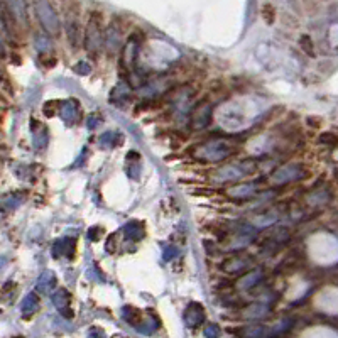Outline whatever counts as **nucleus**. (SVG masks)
<instances>
[{"mask_svg":"<svg viewBox=\"0 0 338 338\" xmlns=\"http://www.w3.org/2000/svg\"><path fill=\"white\" fill-rule=\"evenodd\" d=\"M101 42V34H100V17L96 19V15H92L88 20L87 31H85V46L90 53H95L100 47Z\"/></svg>","mask_w":338,"mask_h":338,"instance_id":"f257e3e1","label":"nucleus"},{"mask_svg":"<svg viewBox=\"0 0 338 338\" xmlns=\"http://www.w3.org/2000/svg\"><path fill=\"white\" fill-rule=\"evenodd\" d=\"M37 15H39L42 25L46 28V31L49 32H58L60 31V22H58V17L55 14V10L51 9L49 4L42 2V4H37Z\"/></svg>","mask_w":338,"mask_h":338,"instance_id":"f03ea898","label":"nucleus"},{"mask_svg":"<svg viewBox=\"0 0 338 338\" xmlns=\"http://www.w3.org/2000/svg\"><path fill=\"white\" fill-rule=\"evenodd\" d=\"M185 320H186L188 326H198V325H201L203 321H205V313H203L201 304H198V303L190 304V306L186 308Z\"/></svg>","mask_w":338,"mask_h":338,"instance_id":"7ed1b4c3","label":"nucleus"},{"mask_svg":"<svg viewBox=\"0 0 338 338\" xmlns=\"http://www.w3.org/2000/svg\"><path fill=\"white\" fill-rule=\"evenodd\" d=\"M53 301H55L56 308L61 311L63 316H66V318H71L73 311H71V308H69V294L64 291V289H60L58 293H55V296H53Z\"/></svg>","mask_w":338,"mask_h":338,"instance_id":"20e7f679","label":"nucleus"},{"mask_svg":"<svg viewBox=\"0 0 338 338\" xmlns=\"http://www.w3.org/2000/svg\"><path fill=\"white\" fill-rule=\"evenodd\" d=\"M239 338H262L266 335V326L255 325V326H244V328L232 330Z\"/></svg>","mask_w":338,"mask_h":338,"instance_id":"39448f33","label":"nucleus"},{"mask_svg":"<svg viewBox=\"0 0 338 338\" xmlns=\"http://www.w3.org/2000/svg\"><path fill=\"white\" fill-rule=\"evenodd\" d=\"M222 269L225 272H230V274H239V272H244L247 269V261L239 259V257H230L222 264Z\"/></svg>","mask_w":338,"mask_h":338,"instance_id":"423d86ee","label":"nucleus"},{"mask_svg":"<svg viewBox=\"0 0 338 338\" xmlns=\"http://www.w3.org/2000/svg\"><path fill=\"white\" fill-rule=\"evenodd\" d=\"M55 282H56L55 274H53L51 271H46L44 274L39 277V281H37V289H39L41 293H47L53 286H55Z\"/></svg>","mask_w":338,"mask_h":338,"instance_id":"0eeeda50","label":"nucleus"},{"mask_svg":"<svg viewBox=\"0 0 338 338\" xmlns=\"http://www.w3.org/2000/svg\"><path fill=\"white\" fill-rule=\"evenodd\" d=\"M37 306H39V298H37L36 294H29V296L22 301V306H20V309H22V313L25 316H29V315H32L37 309Z\"/></svg>","mask_w":338,"mask_h":338,"instance_id":"6e6552de","label":"nucleus"},{"mask_svg":"<svg viewBox=\"0 0 338 338\" xmlns=\"http://www.w3.org/2000/svg\"><path fill=\"white\" fill-rule=\"evenodd\" d=\"M123 232H125V237L127 239H139L142 235V230H141V225L137 222H132L128 223L125 228H123Z\"/></svg>","mask_w":338,"mask_h":338,"instance_id":"1a4fd4ad","label":"nucleus"},{"mask_svg":"<svg viewBox=\"0 0 338 338\" xmlns=\"http://www.w3.org/2000/svg\"><path fill=\"white\" fill-rule=\"evenodd\" d=\"M262 17L267 24H272L274 22V17H276V9L272 7L271 4H266L264 7H262Z\"/></svg>","mask_w":338,"mask_h":338,"instance_id":"9d476101","label":"nucleus"},{"mask_svg":"<svg viewBox=\"0 0 338 338\" xmlns=\"http://www.w3.org/2000/svg\"><path fill=\"white\" fill-rule=\"evenodd\" d=\"M61 114H63V117L66 120H73L74 115H76V109H73L71 103H68V105H64L63 109H61Z\"/></svg>","mask_w":338,"mask_h":338,"instance_id":"9b49d317","label":"nucleus"},{"mask_svg":"<svg viewBox=\"0 0 338 338\" xmlns=\"http://www.w3.org/2000/svg\"><path fill=\"white\" fill-rule=\"evenodd\" d=\"M311 46H313V44H311L309 37H308V36H303V37H301V47L308 53L309 56H313V47H311Z\"/></svg>","mask_w":338,"mask_h":338,"instance_id":"f8f14e48","label":"nucleus"},{"mask_svg":"<svg viewBox=\"0 0 338 338\" xmlns=\"http://www.w3.org/2000/svg\"><path fill=\"white\" fill-rule=\"evenodd\" d=\"M205 335L208 336V338H218L220 336V328L218 326H215V325H210L208 328L205 330Z\"/></svg>","mask_w":338,"mask_h":338,"instance_id":"ddd939ff","label":"nucleus"},{"mask_svg":"<svg viewBox=\"0 0 338 338\" xmlns=\"http://www.w3.org/2000/svg\"><path fill=\"white\" fill-rule=\"evenodd\" d=\"M88 237L92 239V240H98L100 237H101V228H92L90 230V233H88Z\"/></svg>","mask_w":338,"mask_h":338,"instance_id":"4468645a","label":"nucleus"},{"mask_svg":"<svg viewBox=\"0 0 338 338\" xmlns=\"http://www.w3.org/2000/svg\"><path fill=\"white\" fill-rule=\"evenodd\" d=\"M5 55V49H4V44H2V39H0V56Z\"/></svg>","mask_w":338,"mask_h":338,"instance_id":"2eb2a0df","label":"nucleus"},{"mask_svg":"<svg viewBox=\"0 0 338 338\" xmlns=\"http://www.w3.org/2000/svg\"><path fill=\"white\" fill-rule=\"evenodd\" d=\"M0 220H2V212H0Z\"/></svg>","mask_w":338,"mask_h":338,"instance_id":"dca6fc26","label":"nucleus"}]
</instances>
